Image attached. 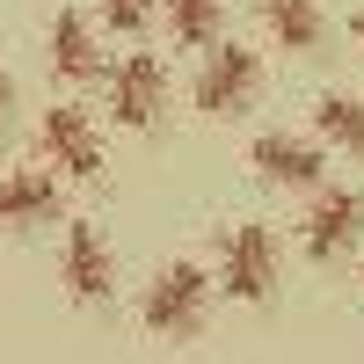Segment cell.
<instances>
[{"instance_id":"obj_3","label":"cell","mask_w":364,"mask_h":364,"mask_svg":"<svg viewBox=\"0 0 364 364\" xmlns=\"http://www.w3.org/2000/svg\"><path fill=\"white\" fill-rule=\"evenodd\" d=\"M262 87V58L248 44H211L204 73H197V109L204 117H240Z\"/></svg>"},{"instance_id":"obj_14","label":"cell","mask_w":364,"mask_h":364,"mask_svg":"<svg viewBox=\"0 0 364 364\" xmlns=\"http://www.w3.org/2000/svg\"><path fill=\"white\" fill-rule=\"evenodd\" d=\"M146 15H154V0H102V22L117 29V37H139Z\"/></svg>"},{"instance_id":"obj_13","label":"cell","mask_w":364,"mask_h":364,"mask_svg":"<svg viewBox=\"0 0 364 364\" xmlns=\"http://www.w3.org/2000/svg\"><path fill=\"white\" fill-rule=\"evenodd\" d=\"M219 0H168V29H175V44H190V51H204L211 37H219Z\"/></svg>"},{"instance_id":"obj_15","label":"cell","mask_w":364,"mask_h":364,"mask_svg":"<svg viewBox=\"0 0 364 364\" xmlns=\"http://www.w3.org/2000/svg\"><path fill=\"white\" fill-rule=\"evenodd\" d=\"M8 124H15V80L0 73V132H8Z\"/></svg>"},{"instance_id":"obj_8","label":"cell","mask_w":364,"mask_h":364,"mask_svg":"<svg viewBox=\"0 0 364 364\" xmlns=\"http://www.w3.org/2000/svg\"><path fill=\"white\" fill-rule=\"evenodd\" d=\"M248 161H255V175H262V182H284V190H314L321 168H328L314 146H306V139H291V132H262Z\"/></svg>"},{"instance_id":"obj_5","label":"cell","mask_w":364,"mask_h":364,"mask_svg":"<svg viewBox=\"0 0 364 364\" xmlns=\"http://www.w3.org/2000/svg\"><path fill=\"white\" fill-rule=\"evenodd\" d=\"M58 284H66L73 306H109L117 262H109V240H102L95 226H66V248H58Z\"/></svg>"},{"instance_id":"obj_9","label":"cell","mask_w":364,"mask_h":364,"mask_svg":"<svg viewBox=\"0 0 364 364\" xmlns=\"http://www.w3.org/2000/svg\"><path fill=\"white\" fill-rule=\"evenodd\" d=\"M357 226H364V197H357V190H328V197L306 211V255H314V262L343 255L350 240H357Z\"/></svg>"},{"instance_id":"obj_6","label":"cell","mask_w":364,"mask_h":364,"mask_svg":"<svg viewBox=\"0 0 364 364\" xmlns=\"http://www.w3.org/2000/svg\"><path fill=\"white\" fill-rule=\"evenodd\" d=\"M219 284L240 299V306H262L269 291H277V240H269V226H233L226 233V269Z\"/></svg>"},{"instance_id":"obj_4","label":"cell","mask_w":364,"mask_h":364,"mask_svg":"<svg viewBox=\"0 0 364 364\" xmlns=\"http://www.w3.org/2000/svg\"><path fill=\"white\" fill-rule=\"evenodd\" d=\"M161 109H168V73H161V58H154V51H132L124 66L109 73V117H117L124 132H154Z\"/></svg>"},{"instance_id":"obj_16","label":"cell","mask_w":364,"mask_h":364,"mask_svg":"<svg viewBox=\"0 0 364 364\" xmlns=\"http://www.w3.org/2000/svg\"><path fill=\"white\" fill-rule=\"evenodd\" d=\"M357 44H364V15H357Z\"/></svg>"},{"instance_id":"obj_12","label":"cell","mask_w":364,"mask_h":364,"mask_svg":"<svg viewBox=\"0 0 364 364\" xmlns=\"http://www.w3.org/2000/svg\"><path fill=\"white\" fill-rule=\"evenodd\" d=\"M314 124H321V139H328V146H343V154H364V102H357V95H321Z\"/></svg>"},{"instance_id":"obj_11","label":"cell","mask_w":364,"mask_h":364,"mask_svg":"<svg viewBox=\"0 0 364 364\" xmlns=\"http://www.w3.org/2000/svg\"><path fill=\"white\" fill-rule=\"evenodd\" d=\"M262 22H269V37H277L284 51H314L321 44V0H262Z\"/></svg>"},{"instance_id":"obj_10","label":"cell","mask_w":364,"mask_h":364,"mask_svg":"<svg viewBox=\"0 0 364 364\" xmlns=\"http://www.w3.org/2000/svg\"><path fill=\"white\" fill-rule=\"evenodd\" d=\"M51 73L66 80V87H87V80L102 73L95 29H87V15H73V8H58V15H51Z\"/></svg>"},{"instance_id":"obj_1","label":"cell","mask_w":364,"mask_h":364,"mask_svg":"<svg viewBox=\"0 0 364 364\" xmlns=\"http://www.w3.org/2000/svg\"><path fill=\"white\" fill-rule=\"evenodd\" d=\"M204 306H211V277L197 262H168L161 277L146 284L139 321H146V336H161V343H190L204 328Z\"/></svg>"},{"instance_id":"obj_7","label":"cell","mask_w":364,"mask_h":364,"mask_svg":"<svg viewBox=\"0 0 364 364\" xmlns=\"http://www.w3.org/2000/svg\"><path fill=\"white\" fill-rule=\"evenodd\" d=\"M58 219V175L51 168H8L0 175V233H37Z\"/></svg>"},{"instance_id":"obj_2","label":"cell","mask_w":364,"mask_h":364,"mask_svg":"<svg viewBox=\"0 0 364 364\" xmlns=\"http://www.w3.org/2000/svg\"><path fill=\"white\" fill-rule=\"evenodd\" d=\"M37 154L66 182H102V139H95V117L80 102H51L37 117Z\"/></svg>"}]
</instances>
